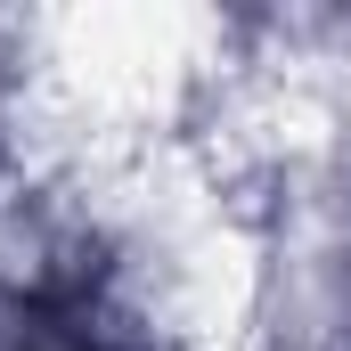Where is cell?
<instances>
[{
  "instance_id": "cell-1",
  "label": "cell",
  "mask_w": 351,
  "mask_h": 351,
  "mask_svg": "<svg viewBox=\"0 0 351 351\" xmlns=\"http://www.w3.org/2000/svg\"><path fill=\"white\" fill-rule=\"evenodd\" d=\"M335 172L302 164L254 229V286L237 351H351V229L335 213Z\"/></svg>"
},
{
  "instance_id": "cell-2",
  "label": "cell",
  "mask_w": 351,
  "mask_h": 351,
  "mask_svg": "<svg viewBox=\"0 0 351 351\" xmlns=\"http://www.w3.org/2000/svg\"><path fill=\"white\" fill-rule=\"evenodd\" d=\"M90 269H98V245H90L74 188L0 164V294L8 302H58Z\"/></svg>"
},
{
  "instance_id": "cell-3",
  "label": "cell",
  "mask_w": 351,
  "mask_h": 351,
  "mask_svg": "<svg viewBox=\"0 0 351 351\" xmlns=\"http://www.w3.org/2000/svg\"><path fill=\"white\" fill-rule=\"evenodd\" d=\"M335 213H343V229H351V147H343V172H335Z\"/></svg>"
}]
</instances>
